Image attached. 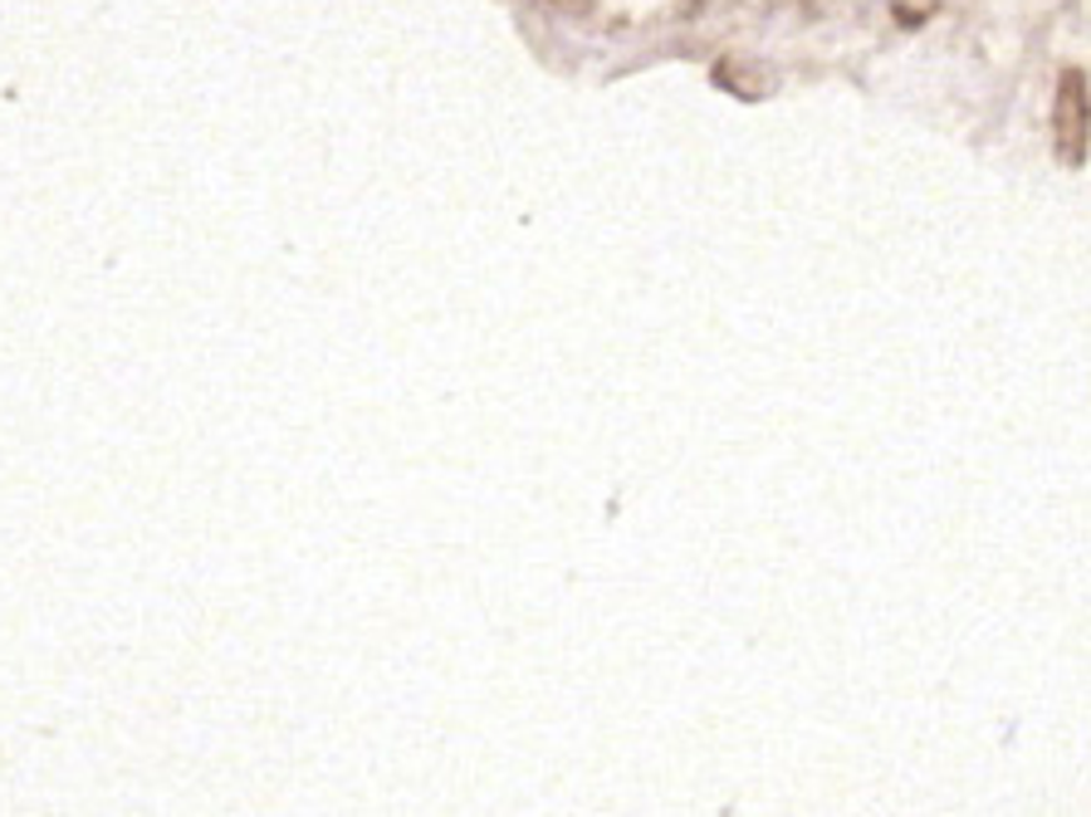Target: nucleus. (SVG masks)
I'll list each match as a JSON object with an SVG mask.
<instances>
[{
    "instance_id": "f257e3e1",
    "label": "nucleus",
    "mask_w": 1091,
    "mask_h": 817,
    "mask_svg": "<svg viewBox=\"0 0 1091 817\" xmlns=\"http://www.w3.org/2000/svg\"><path fill=\"white\" fill-rule=\"evenodd\" d=\"M1087 108H1091V94H1087V74L1082 70H1067L1062 84H1057V157L1067 167H1082L1087 162Z\"/></svg>"
},
{
    "instance_id": "f03ea898",
    "label": "nucleus",
    "mask_w": 1091,
    "mask_h": 817,
    "mask_svg": "<svg viewBox=\"0 0 1091 817\" xmlns=\"http://www.w3.org/2000/svg\"><path fill=\"white\" fill-rule=\"evenodd\" d=\"M714 78H720V84L724 88H734V94H740V98H764L769 94V88H774V78H769V74H759V70H744V64H720V74H714Z\"/></svg>"
}]
</instances>
